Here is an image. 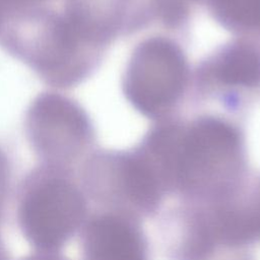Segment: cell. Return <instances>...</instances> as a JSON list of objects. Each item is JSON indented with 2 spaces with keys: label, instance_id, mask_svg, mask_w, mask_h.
Instances as JSON below:
<instances>
[{
  "label": "cell",
  "instance_id": "cell-1",
  "mask_svg": "<svg viewBox=\"0 0 260 260\" xmlns=\"http://www.w3.org/2000/svg\"><path fill=\"white\" fill-rule=\"evenodd\" d=\"M85 0H2L0 45L48 85L69 88L89 73L104 28Z\"/></svg>",
  "mask_w": 260,
  "mask_h": 260
},
{
  "label": "cell",
  "instance_id": "cell-2",
  "mask_svg": "<svg viewBox=\"0 0 260 260\" xmlns=\"http://www.w3.org/2000/svg\"><path fill=\"white\" fill-rule=\"evenodd\" d=\"M60 171L48 167L35 174L18 207V221L26 240L47 252L61 248L85 214L80 191Z\"/></svg>",
  "mask_w": 260,
  "mask_h": 260
},
{
  "label": "cell",
  "instance_id": "cell-3",
  "mask_svg": "<svg viewBox=\"0 0 260 260\" xmlns=\"http://www.w3.org/2000/svg\"><path fill=\"white\" fill-rule=\"evenodd\" d=\"M26 137L48 167L62 169L76 160L90 143L92 132L84 110L59 92L37 95L24 120Z\"/></svg>",
  "mask_w": 260,
  "mask_h": 260
},
{
  "label": "cell",
  "instance_id": "cell-4",
  "mask_svg": "<svg viewBox=\"0 0 260 260\" xmlns=\"http://www.w3.org/2000/svg\"><path fill=\"white\" fill-rule=\"evenodd\" d=\"M239 154V136L230 125L202 120L186 131L175 130L165 158L166 178L182 187H197L233 167Z\"/></svg>",
  "mask_w": 260,
  "mask_h": 260
},
{
  "label": "cell",
  "instance_id": "cell-5",
  "mask_svg": "<svg viewBox=\"0 0 260 260\" xmlns=\"http://www.w3.org/2000/svg\"><path fill=\"white\" fill-rule=\"evenodd\" d=\"M186 64L181 51L170 41L151 39L134 52L127 68L125 92L147 115L166 111L181 94Z\"/></svg>",
  "mask_w": 260,
  "mask_h": 260
},
{
  "label": "cell",
  "instance_id": "cell-6",
  "mask_svg": "<svg viewBox=\"0 0 260 260\" xmlns=\"http://www.w3.org/2000/svg\"><path fill=\"white\" fill-rule=\"evenodd\" d=\"M84 260H145L137 233L124 220L102 215L86 226L83 237Z\"/></svg>",
  "mask_w": 260,
  "mask_h": 260
},
{
  "label": "cell",
  "instance_id": "cell-7",
  "mask_svg": "<svg viewBox=\"0 0 260 260\" xmlns=\"http://www.w3.org/2000/svg\"><path fill=\"white\" fill-rule=\"evenodd\" d=\"M215 74L226 84L251 85L260 78V60L252 49L237 46L221 57Z\"/></svg>",
  "mask_w": 260,
  "mask_h": 260
},
{
  "label": "cell",
  "instance_id": "cell-8",
  "mask_svg": "<svg viewBox=\"0 0 260 260\" xmlns=\"http://www.w3.org/2000/svg\"><path fill=\"white\" fill-rule=\"evenodd\" d=\"M215 232L231 243H242L260 236V198L243 208L224 211L216 219Z\"/></svg>",
  "mask_w": 260,
  "mask_h": 260
},
{
  "label": "cell",
  "instance_id": "cell-9",
  "mask_svg": "<svg viewBox=\"0 0 260 260\" xmlns=\"http://www.w3.org/2000/svg\"><path fill=\"white\" fill-rule=\"evenodd\" d=\"M215 10L223 17L244 27L260 28V0H213Z\"/></svg>",
  "mask_w": 260,
  "mask_h": 260
},
{
  "label": "cell",
  "instance_id": "cell-10",
  "mask_svg": "<svg viewBox=\"0 0 260 260\" xmlns=\"http://www.w3.org/2000/svg\"><path fill=\"white\" fill-rule=\"evenodd\" d=\"M10 179V165L6 153L0 148V212L2 210Z\"/></svg>",
  "mask_w": 260,
  "mask_h": 260
},
{
  "label": "cell",
  "instance_id": "cell-11",
  "mask_svg": "<svg viewBox=\"0 0 260 260\" xmlns=\"http://www.w3.org/2000/svg\"><path fill=\"white\" fill-rule=\"evenodd\" d=\"M22 260H65L59 256H55L52 254H37V255H31L28 257H25Z\"/></svg>",
  "mask_w": 260,
  "mask_h": 260
},
{
  "label": "cell",
  "instance_id": "cell-12",
  "mask_svg": "<svg viewBox=\"0 0 260 260\" xmlns=\"http://www.w3.org/2000/svg\"><path fill=\"white\" fill-rule=\"evenodd\" d=\"M0 260H5V254L3 252V249H2V246L0 244Z\"/></svg>",
  "mask_w": 260,
  "mask_h": 260
},
{
  "label": "cell",
  "instance_id": "cell-13",
  "mask_svg": "<svg viewBox=\"0 0 260 260\" xmlns=\"http://www.w3.org/2000/svg\"><path fill=\"white\" fill-rule=\"evenodd\" d=\"M165 1H166V2L168 1L169 4H175V3L177 4V2H179V1H181V0H165Z\"/></svg>",
  "mask_w": 260,
  "mask_h": 260
}]
</instances>
